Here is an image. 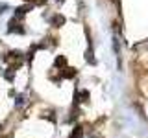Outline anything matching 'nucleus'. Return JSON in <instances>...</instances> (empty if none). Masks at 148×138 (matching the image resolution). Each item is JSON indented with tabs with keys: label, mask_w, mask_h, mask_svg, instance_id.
<instances>
[{
	"label": "nucleus",
	"mask_w": 148,
	"mask_h": 138,
	"mask_svg": "<svg viewBox=\"0 0 148 138\" xmlns=\"http://www.w3.org/2000/svg\"><path fill=\"white\" fill-rule=\"evenodd\" d=\"M71 138H82V127H76V129H74V133L71 135Z\"/></svg>",
	"instance_id": "f257e3e1"
},
{
	"label": "nucleus",
	"mask_w": 148,
	"mask_h": 138,
	"mask_svg": "<svg viewBox=\"0 0 148 138\" xmlns=\"http://www.w3.org/2000/svg\"><path fill=\"white\" fill-rule=\"evenodd\" d=\"M2 9H4V6H0V13H2Z\"/></svg>",
	"instance_id": "f03ea898"
}]
</instances>
